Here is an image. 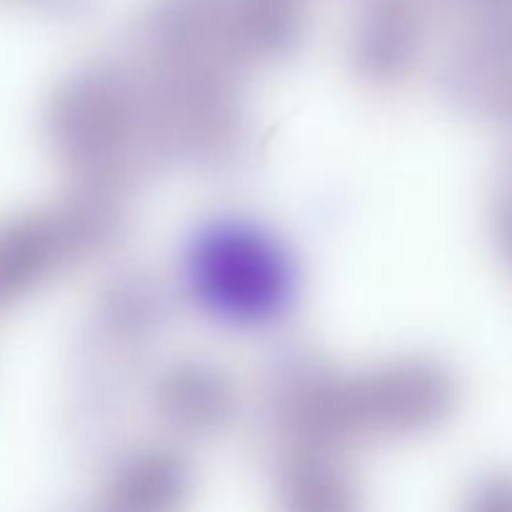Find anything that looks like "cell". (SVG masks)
<instances>
[{
    "instance_id": "cell-1",
    "label": "cell",
    "mask_w": 512,
    "mask_h": 512,
    "mask_svg": "<svg viewBox=\"0 0 512 512\" xmlns=\"http://www.w3.org/2000/svg\"><path fill=\"white\" fill-rule=\"evenodd\" d=\"M448 0H355L350 53L373 78H393L420 55L430 20Z\"/></svg>"
},
{
    "instance_id": "cell-2",
    "label": "cell",
    "mask_w": 512,
    "mask_h": 512,
    "mask_svg": "<svg viewBox=\"0 0 512 512\" xmlns=\"http://www.w3.org/2000/svg\"><path fill=\"white\" fill-rule=\"evenodd\" d=\"M223 5L243 53L280 58L303 35L308 0H223Z\"/></svg>"
},
{
    "instance_id": "cell-3",
    "label": "cell",
    "mask_w": 512,
    "mask_h": 512,
    "mask_svg": "<svg viewBox=\"0 0 512 512\" xmlns=\"http://www.w3.org/2000/svg\"><path fill=\"white\" fill-rule=\"evenodd\" d=\"M473 512H512V478H493L475 495Z\"/></svg>"
},
{
    "instance_id": "cell-4",
    "label": "cell",
    "mask_w": 512,
    "mask_h": 512,
    "mask_svg": "<svg viewBox=\"0 0 512 512\" xmlns=\"http://www.w3.org/2000/svg\"><path fill=\"white\" fill-rule=\"evenodd\" d=\"M495 228H498L500 248H503L505 258L512 265V193L500 200L498 213H495Z\"/></svg>"
},
{
    "instance_id": "cell-5",
    "label": "cell",
    "mask_w": 512,
    "mask_h": 512,
    "mask_svg": "<svg viewBox=\"0 0 512 512\" xmlns=\"http://www.w3.org/2000/svg\"><path fill=\"white\" fill-rule=\"evenodd\" d=\"M455 3L473 10V13H480L483 20L510 18L512 15V0H455Z\"/></svg>"
},
{
    "instance_id": "cell-6",
    "label": "cell",
    "mask_w": 512,
    "mask_h": 512,
    "mask_svg": "<svg viewBox=\"0 0 512 512\" xmlns=\"http://www.w3.org/2000/svg\"><path fill=\"white\" fill-rule=\"evenodd\" d=\"M38 3L48 5L55 10H80L90 3V0H38Z\"/></svg>"
}]
</instances>
